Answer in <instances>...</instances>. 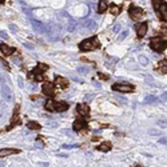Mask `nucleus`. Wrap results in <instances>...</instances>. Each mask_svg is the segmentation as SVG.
<instances>
[{"mask_svg": "<svg viewBox=\"0 0 167 167\" xmlns=\"http://www.w3.org/2000/svg\"><path fill=\"white\" fill-rule=\"evenodd\" d=\"M162 98H163V99H167V94H164V95H163V96H162Z\"/></svg>", "mask_w": 167, "mask_h": 167, "instance_id": "nucleus-24", "label": "nucleus"}, {"mask_svg": "<svg viewBox=\"0 0 167 167\" xmlns=\"http://www.w3.org/2000/svg\"><path fill=\"white\" fill-rule=\"evenodd\" d=\"M0 51L3 52V55H6V56H9V55H12L15 52V48L11 46H8V44L3 43V44H0Z\"/></svg>", "mask_w": 167, "mask_h": 167, "instance_id": "nucleus-12", "label": "nucleus"}, {"mask_svg": "<svg viewBox=\"0 0 167 167\" xmlns=\"http://www.w3.org/2000/svg\"><path fill=\"white\" fill-rule=\"evenodd\" d=\"M44 107H46V110L55 112V100H47L46 104H44Z\"/></svg>", "mask_w": 167, "mask_h": 167, "instance_id": "nucleus-19", "label": "nucleus"}, {"mask_svg": "<svg viewBox=\"0 0 167 167\" xmlns=\"http://www.w3.org/2000/svg\"><path fill=\"white\" fill-rule=\"evenodd\" d=\"M112 90L119 91V92H134L135 91V88L132 86H130V84H114Z\"/></svg>", "mask_w": 167, "mask_h": 167, "instance_id": "nucleus-6", "label": "nucleus"}, {"mask_svg": "<svg viewBox=\"0 0 167 167\" xmlns=\"http://www.w3.org/2000/svg\"><path fill=\"white\" fill-rule=\"evenodd\" d=\"M96 148H98L99 151H103V152H107V151H110L111 148H112V144H111L110 142H103L102 144H99Z\"/></svg>", "mask_w": 167, "mask_h": 167, "instance_id": "nucleus-17", "label": "nucleus"}, {"mask_svg": "<svg viewBox=\"0 0 167 167\" xmlns=\"http://www.w3.org/2000/svg\"><path fill=\"white\" fill-rule=\"evenodd\" d=\"M76 111H78V114L82 116L90 115V107L87 104H84V103H79V104L76 106Z\"/></svg>", "mask_w": 167, "mask_h": 167, "instance_id": "nucleus-9", "label": "nucleus"}, {"mask_svg": "<svg viewBox=\"0 0 167 167\" xmlns=\"http://www.w3.org/2000/svg\"><path fill=\"white\" fill-rule=\"evenodd\" d=\"M47 68H48V66L47 64L39 63V64L36 66L35 70L31 71V72L28 74V79H32V80H36V82L43 80V72L44 71H47Z\"/></svg>", "mask_w": 167, "mask_h": 167, "instance_id": "nucleus-2", "label": "nucleus"}, {"mask_svg": "<svg viewBox=\"0 0 167 167\" xmlns=\"http://www.w3.org/2000/svg\"><path fill=\"white\" fill-rule=\"evenodd\" d=\"M135 30H136L138 38H143V36L146 35V32H147V30H148V24L147 23H140V24H136L135 26Z\"/></svg>", "mask_w": 167, "mask_h": 167, "instance_id": "nucleus-7", "label": "nucleus"}, {"mask_svg": "<svg viewBox=\"0 0 167 167\" xmlns=\"http://www.w3.org/2000/svg\"><path fill=\"white\" fill-rule=\"evenodd\" d=\"M158 71L162 74H167V60H160L158 64Z\"/></svg>", "mask_w": 167, "mask_h": 167, "instance_id": "nucleus-18", "label": "nucleus"}, {"mask_svg": "<svg viewBox=\"0 0 167 167\" xmlns=\"http://www.w3.org/2000/svg\"><path fill=\"white\" fill-rule=\"evenodd\" d=\"M99 78L102 79V80H108V76L104 75V74H99Z\"/></svg>", "mask_w": 167, "mask_h": 167, "instance_id": "nucleus-22", "label": "nucleus"}, {"mask_svg": "<svg viewBox=\"0 0 167 167\" xmlns=\"http://www.w3.org/2000/svg\"><path fill=\"white\" fill-rule=\"evenodd\" d=\"M150 47L156 52H163L167 47V42L164 40V39L156 36V38H152L150 40Z\"/></svg>", "mask_w": 167, "mask_h": 167, "instance_id": "nucleus-4", "label": "nucleus"}, {"mask_svg": "<svg viewBox=\"0 0 167 167\" xmlns=\"http://www.w3.org/2000/svg\"><path fill=\"white\" fill-rule=\"evenodd\" d=\"M14 154H20V150H18V148H3V150H0V158L14 155Z\"/></svg>", "mask_w": 167, "mask_h": 167, "instance_id": "nucleus-13", "label": "nucleus"}, {"mask_svg": "<svg viewBox=\"0 0 167 167\" xmlns=\"http://www.w3.org/2000/svg\"><path fill=\"white\" fill-rule=\"evenodd\" d=\"M110 12H111V15H114V16H118V15L120 14V7L112 4V6L110 7Z\"/></svg>", "mask_w": 167, "mask_h": 167, "instance_id": "nucleus-20", "label": "nucleus"}, {"mask_svg": "<svg viewBox=\"0 0 167 167\" xmlns=\"http://www.w3.org/2000/svg\"><path fill=\"white\" fill-rule=\"evenodd\" d=\"M4 1H6V0H0V4H4Z\"/></svg>", "mask_w": 167, "mask_h": 167, "instance_id": "nucleus-25", "label": "nucleus"}, {"mask_svg": "<svg viewBox=\"0 0 167 167\" xmlns=\"http://www.w3.org/2000/svg\"><path fill=\"white\" fill-rule=\"evenodd\" d=\"M27 127H28V128H30V130H40V124H39L38 123V122H28V123H27Z\"/></svg>", "mask_w": 167, "mask_h": 167, "instance_id": "nucleus-21", "label": "nucleus"}, {"mask_svg": "<svg viewBox=\"0 0 167 167\" xmlns=\"http://www.w3.org/2000/svg\"><path fill=\"white\" fill-rule=\"evenodd\" d=\"M55 83H56V86L60 87V88H67L68 84H70V82H68L66 78H62V76H56V78H55Z\"/></svg>", "mask_w": 167, "mask_h": 167, "instance_id": "nucleus-14", "label": "nucleus"}, {"mask_svg": "<svg viewBox=\"0 0 167 167\" xmlns=\"http://www.w3.org/2000/svg\"><path fill=\"white\" fill-rule=\"evenodd\" d=\"M128 14H130V16H131V19H134V20H139L144 16V11H143L142 8H139V7H135V6L130 7Z\"/></svg>", "mask_w": 167, "mask_h": 167, "instance_id": "nucleus-5", "label": "nucleus"}, {"mask_svg": "<svg viewBox=\"0 0 167 167\" xmlns=\"http://www.w3.org/2000/svg\"><path fill=\"white\" fill-rule=\"evenodd\" d=\"M42 90H43V94L46 95V96H52V95L55 94V86L52 83H50V82L44 83Z\"/></svg>", "mask_w": 167, "mask_h": 167, "instance_id": "nucleus-8", "label": "nucleus"}, {"mask_svg": "<svg viewBox=\"0 0 167 167\" xmlns=\"http://www.w3.org/2000/svg\"><path fill=\"white\" fill-rule=\"evenodd\" d=\"M86 127H87V122L84 120V119H76L72 124V128L75 130V131H82V130L86 128Z\"/></svg>", "mask_w": 167, "mask_h": 167, "instance_id": "nucleus-11", "label": "nucleus"}, {"mask_svg": "<svg viewBox=\"0 0 167 167\" xmlns=\"http://www.w3.org/2000/svg\"><path fill=\"white\" fill-rule=\"evenodd\" d=\"M0 60H1V62H3V64H4V66H6V67H7V70H9V66H8V63H7L6 60L3 59V58H0Z\"/></svg>", "mask_w": 167, "mask_h": 167, "instance_id": "nucleus-23", "label": "nucleus"}, {"mask_svg": "<svg viewBox=\"0 0 167 167\" xmlns=\"http://www.w3.org/2000/svg\"><path fill=\"white\" fill-rule=\"evenodd\" d=\"M152 7L155 9V12L158 14L159 19L167 22V4L163 0H152Z\"/></svg>", "mask_w": 167, "mask_h": 167, "instance_id": "nucleus-1", "label": "nucleus"}, {"mask_svg": "<svg viewBox=\"0 0 167 167\" xmlns=\"http://www.w3.org/2000/svg\"><path fill=\"white\" fill-rule=\"evenodd\" d=\"M68 103L63 102V100H59V102H55V112H63V111L68 110Z\"/></svg>", "mask_w": 167, "mask_h": 167, "instance_id": "nucleus-10", "label": "nucleus"}, {"mask_svg": "<svg viewBox=\"0 0 167 167\" xmlns=\"http://www.w3.org/2000/svg\"><path fill=\"white\" fill-rule=\"evenodd\" d=\"M82 51H92V50H98L100 47V43L96 38H92V39H86L84 42H82L79 44Z\"/></svg>", "mask_w": 167, "mask_h": 167, "instance_id": "nucleus-3", "label": "nucleus"}, {"mask_svg": "<svg viewBox=\"0 0 167 167\" xmlns=\"http://www.w3.org/2000/svg\"><path fill=\"white\" fill-rule=\"evenodd\" d=\"M1 95H3V98L7 100L12 99V92H11V90H9V87H7V86H3V88H1Z\"/></svg>", "mask_w": 167, "mask_h": 167, "instance_id": "nucleus-15", "label": "nucleus"}, {"mask_svg": "<svg viewBox=\"0 0 167 167\" xmlns=\"http://www.w3.org/2000/svg\"><path fill=\"white\" fill-rule=\"evenodd\" d=\"M107 8H108L107 0H99V4H98V12H99V14H103L104 11H107Z\"/></svg>", "mask_w": 167, "mask_h": 167, "instance_id": "nucleus-16", "label": "nucleus"}]
</instances>
